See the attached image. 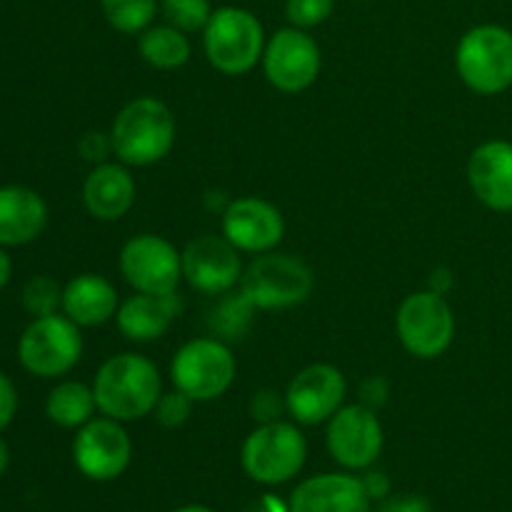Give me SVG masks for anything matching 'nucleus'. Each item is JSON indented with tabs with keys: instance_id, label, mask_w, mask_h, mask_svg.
<instances>
[{
	"instance_id": "nucleus-17",
	"label": "nucleus",
	"mask_w": 512,
	"mask_h": 512,
	"mask_svg": "<svg viewBox=\"0 0 512 512\" xmlns=\"http://www.w3.org/2000/svg\"><path fill=\"white\" fill-rule=\"evenodd\" d=\"M468 183L475 198L495 213H512V143L488 140L468 160Z\"/></svg>"
},
{
	"instance_id": "nucleus-20",
	"label": "nucleus",
	"mask_w": 512,
	"mask_h": 512,
	"mask_svg": "<svg viewBox=\"0 0 512 512\" xmlns=\"http://www.w3.org/2000/svg\"><path fill=\"white\" fill-rule=\"evenodd\" d=\"M83 203L98 220H120L135 203V180L125 165L100 163L83 185Z\"/></svg>"
},
{
	"instance_id": "nucleus-4",
	"label": "nucleus",
	"mask_w": 512,
	"mask_h": 512,
	"mask_svg": "<svg viewBox=\"0 0 512 512\" xmlns=\"http://www.w3.org/2000/svg\"><path fill=\"white\" fill-rule=\"evenodd\" d=\"M308 443L295 423H263L245 438L240 465L245 475L260 485H283L303 470Z\"/></svg>"
},
{
	"instance_id": "nucleus-12",
	"label": "nucleus",
	"mask_w": 512,
	"mask_h": 512,
	"mask_svg": "<svg viewBox=\"0 0 512 512\" xmlns=\"http://www.w3.org/2000/svg\"><path fill=\"white\" fill-rule=\"evenodd\" d=\"M383 425L375 410L345 405L328 420V453L345 470H368L383 453Z\"/></svg>"
},
{
	"instance_id": "nucleus-41",
	"label": "nucleus",
	"mask_w": 512,
	"mask_h": 512,
	"mask_svg": "<svg viewBox=\"0 0 512 512\" xmlns=\"http://www.w3.org/2000/svg\"><path fill=\"white\" fill-rule=\"evenodd\" d=\"M173 512H215V510L205 508V505H185V508H178V510H173Z\"/></svg>"
},
{
	"instance_id": "nucleus-15",
	"label": "nucleus",
	"mask_w": 512,
	"mask_h": 512,
	"mask_svg": "<svg viewBox=\"0 0 512 512\" xmlns=\"http://www.w3.org/2000/svg\"><path fill=\"white\" fill-rule=\"evenodd\" d=\"M240 250L228 238L218 235H203L185 245L180 253L183 260V278L198 293L225 295L240 285L243 278V263Z\"/></svg>"
},
{
	"instance_id": "nucleus-22",
	"label": "nucleus",
	"mask_w": 512,
	"mask_h": 512,
	"mask_svg": "<svg viewBox=\"0 0 512 512\" xmlns=\"http://www.w3.org/2000/svg\"><path fill=\"white\" fill-rule=\"evenodd\" d=\"M118 293L103 275L83 273L63 288V310L75 325L95 328L118 313Z\"/></svg>"
},
{
	"instance_id": "nucleus-6",
	"label": "nucleus",
	"mask_w": 512,
	"mask_h": 512,
	"mask_svg": "<svg viewBox=\"0 0 512 512\" xmlns=\"http://www.w3.org/2000/svg\"><path fill=\"white\" fill-rule=\"evenodd\" d=\"M313 270L285 253H260L240 278V293L258 310L293 308L313 293Z\"/></svg>"
},
{
	"instance_id": "nucleus-23",
	"label": "nucleus",
	"mask_w": 512,
	"mask_h": 512,
	"mask_svg": "<svg viewBox=\"0 0 512 512\" xmlns=\"http://www.w3.org/2000/svg\"><path fill=\"white\" fill-rule=\"evenodd\" d=\"M140 58L158 70H175L190 60V40L173 25H150L138 38Z\"/></svg>"
},
{
	"instance_id": "nucleus-25",
	"label": "nucleus",
	"mask_w": 512,
	"mask_h": 512,
	"mask_svg": "<svg viewBox=\"0 0 512 512\" xmlns=\"http://www.w3.org/2000/svg\"><path fill=\"white\" fill-rule=\"evenodd\" d=\"M253 310L255 305L240 290L238 293H233V290L225 293L220 303L210 310L208 328L213 338H220L223 343L243 340L250 330V323H253Z\"/></svg>"
},
{
	"instance_id": "nucleus-32",
	"label": "nucleus",
	"mask_w": 512,
	"mask_h": 512,
	"mask_svg": "<svg viewBox=\"0 0 512 512\" xmlns=\"http://www.w3.org/2000/svg\"><path fill=\"white\" fill-rule=\"evenodd\" d=\"M388 395H390V385L388 380L380 378V375H373V378H368L363 385H360V405H365V408L370 410L383 408Z\"/></svg>"
},
{
	"instance_id": "nucleus-8",
	"label": "nucleus",
	"mask_w": 512,
	"mask_h": 512,
	"mask_svg": "<svg viewBox=\"0 0 512 512\" xmlns=\"http://www.w3.org/2000/svg\"><path fill=\"white\" fill-rule=\"evenodd\" d=\"M78 328L80 325H75L68 315L35 318L18 343L23 368L38 378H60L70 373L83 355V338Z\"/></svg>"
},
{
	"instance_id": "nucleus-1",
	"label": "nucleus",
	"mask_w": 512,
	"mask_h": 512,
	"mask_svg": "<svg viewBox=\"0 0 512 512\" xmlns=\"http://www.w3.org/2000/svg\"><path fill=\"white\" fill-rule=\"evenodd\" d=\"M98 410L105 418L130 423L155 410L163 395L158 368L138 353H120L105 360L93 380Z\"/></svg>"
},
{
	"instance_id": "nucleus-29",
	"label": "nucleus",
	"mask_w": 512,
	"mask_h": 512,
	"mask_svg": "<svg viewBox=\"0 0 512 512\" xmlns=\"http://www.w3.org/2000/svg\"><path fill=\"white\" fill-rule=\"evenodd\" d=\"M333 8L335 0H288L285 3V15H288L293 28L308 30L325 23L333 15Z\"/></svg>"
},
{
	"instance_id": "nucleus-40",
	"label": "nucleus",
	"mask_w": 512,
	"mask_h": 512,
	"mask_svg": "<svg viewBox=\"0 0 512 512\" xmlns=\"http://www.w3.org/2000/svg\"><path fill=\"white\" fill-rule=\"evenodd\" d=\"M8 463H10L8 445H5V440L0 438V478H3V473H5V470H8Z\"/></svg>"
},
{
	"instance_id": "nucleus-2",
	"label": "nucleus",
	"mask_w": 512,
	"mask_h": 512,
	"mask_svg": "<svg viewBox=\"0 0 512 512\" xmlns=\"http://www.w3.org/2000/svg\"><path fill=\"white\" fill-rule=\"evenodd\" d=\"M113 155L123 165H153L175 145V118L158 98H135L115 115L110 128Z\"/></svg>"
},
{
	"instance_id": "nucleus-16",
	"label": "nucleus",
	"mask_w": 512,
	"mask_h": 512,
	"mask_svg": "<svg viewBox=\"0 0 512 512\" xmlns=\"http://www.w3.org/2000/svg\"><path fill=\"white\" fill-rule=\"evenodd\" d=\"M223 235L240 253H270L285 235L283 213L270 200L238 198L223 210Z\"/></svg>"
},
{
	"instance_id": "nucleus-19",
	"label": "nucleus",
	"mask_w": 512,
	"mask_h": 512,
	"mask_svg": "<svg viewBox=\"0 0 512 512\" xmlns=\"http://www.w3.org/2000/svg\"><path fill=\"white\" fill-rule=\"evenodd\" d=\"M183 310V300L175 293H135L123 300L115 313L118 330L135 343H150L163 338L170 330L173 320Z\"/></svg>"
},
{
	"instance_id": "nucleus-10",
	"label": "nucleus",
	"mask_w": 512,
	"mask_h": 512,
	"mask_svg": "<svg viewBox=\"0 0 512 512\" xmlns=\"http://www.w3.org/2000/svg\"><path fill=\"white\" fill-rule=\"evenodd\" d=\"M120 273L135 293H175L183 278L180 253L165 238L143 233L120 250Z\"/></svg>"
},
{
	"instance_id": "nucleus-27",
	"label": "nucleus",
	"mask_w": 512,
	"mask_h": 512,
	"mask_svg": "<svg viewBox=\"0 0 512 512\" xmlns=\"http://www.w3.org/2000/svg\"><path fill=\"white\" fill-rule=\"evenodd\" d=\"M160 10H163L165 23L183 30V33L205 30L210 15H213L208 0H163Z\"/></svg>"
},
{
	"instance_id": "nucleus-11",
	"label": "nucleus",
	"mask_w": 512,
	"mask_h": 512,
	"mask_svg": "<svg viewBox=\"0 0 512 512\" xmlns=\"http://www.w3.org/2000/svg\"><path fill=\"white\" fill-rule=\"evenodd\" d=\"M133 458V443L123 423L113 418H93L78 428L73 440L75 468L88 480L108 483L128 470Z\"/></svg>"
},
{
	"instance_id": "nucleus-26",
	"label": "nucleus",
	"mask_w": 512,
	"mask_h": 512,
	"mask_svg": "<svg viewBox=\"0 0 512 512\" xmlns=\"http://www.w3.org/2000/svg\"><path fill=\"white\" fill-rule=\"evenodd\" d=\"M100 8L118 33L135 35L150 28L158 13V0H100Z\"/></svg>"
},
{
	"instance_id": "nucleus-7",
	"label": "nucleus",
	"mask_w": 512,
	"mask_h": 512,
	"mask_svg": "<svg viewBox=\"0 0 512 512\" xmlns=\"http://www.w3.org/2000/svg\"><path fill=\"white\" fill-rule=\"evenodd\" d=\"M235 355L220 338H195L185 343L170 363V380L195 403L220 398L235 380Z\"/></svg>"
},
{
	"instance_id": "nucleus-30",
	"label": "nucleus",
	"mask_w": 512,
	"mask_h": 512,
	"mask_svg": "<svg viewBox=\"0 0 512 512\" xmlns=\"http://www.w3.org/2000/svg\"><path fill=\"white\" fill-rule=\"evenodd\" d=\"M193 398H188V395L183 393V390H170V393H163L160 395V400L155 403V420H158L163 428H180V425L188 423L190 413H193Z\"/></svg>"
},
{
	"instance_id": "nucleus-37",
	"label": "nucleus",
	"mask_w": 512,
	"mask_h": 512,
	"mask_svg": "<svg viewBox=\"0 0 512 512\" xmlns=\"http://www.w3.org/2000/svg\"><path fill=\"white\" fill-rule=\"evenodd\" d=\"M363 480L365 493L370 495V500H385L390 493V480L385 473H368Z\"/></svg>"
},
{
	"instance_id": "nucleus-21",
	"label": "nucleus",
	"mask_w": 512,
	"mask_h": 512,
	"mask_svg": "<svg viewBox=\"0 0 512 512\" xmlns=\"http://www.w3.org/2000/svg\"><path fill=\"white\" fill-rule=\"evenodd\" d=\"M48 223V208L35 190L20 185L0 188V245H25Z\"/></svg>"
},
{
	"instance_id": "nucleus-9",
	"label": "nucleus",
	"mask_w": 512,
	"mask_h": 512,
	"mask_svg": "<svg viewBox=\"0 0 512 512\" xmlns=\"http://www.w3.org/2000/svg\"><path fill=\"white\" fill-rule=\"evenodd\" d=\"M395 328L403 348L415 358H438L455 338V315L445 295L420 290L400 303Z\"/></svg>"
},
{
	"instance_id": "nucleus-24",
	"label": "nucleus",
	"mask_w": 512,
	"mask_h": 512,
	"mask_svg": "<svg viewBox=\"0 0 512 512\" xmlns=\"http://www.w3.org/2000/svg\"><path fill=\"white\" fill-rule=\"evenodd\" d=\"M95 408V393L93 388L83 383H75V380H65V383L55 385L48 395V403H45V413L60 428H83L85 423L93 420Z\"/></svg>"
},
{
	"instance_id": "nucleus-14",
	"label": "nucleus",
	"mask_w": 512,
	"mask_h": 512,
	"mask_svg": "<svg viewBox=\"0 0 512 512\" xmlns=\"http://www.w3.org/2000/svg\"><path fill=\"white\" fill-rule=\"evenodd\" d=\"M348 395L345 375L335 365L315 363L300 370L285 390V408L300 425L328 423Z\"/></svg>"
},
{
	"instance_id": "nucleus-28",
	"label": "nucleus",
	"mask_w": 512,
	"mask_h": 512,
	"mask_svg": "<svg viewBox=\"0 0 512 512\" xmlns=\"http://www.w3.org/2000/svg\"><path fill=\"white\" fill-rule=\"evenodd\" d=\"M23 305L35 318L55 315V310L63 308V288L53 278H48V275H38V278H33L25 285Z\"/></svg>"
},
{
	"instance_id": "nucleus-34",
	"label": "nucleus",
	"mask_w": 512,
	"mask_h": 512,
	"mask_svg": "<svg viewBox=\"0 0 512 512\" xmlns=\"http://www.w3.org/2000/svg\"><path fill=\"white\" fill-rule=\"evenodd\" d=\"M15 410H18V393H15V385L10 383L8 375L0 373V430L8 428L15 418Z\"/></svg>"
},
{
	"instance_id": "nucleus-3",
	"label": "nucleus",
	"mask_w": 512,
	"mask_h": 512,
	"mask_svg": "<svg viewBox=\"0 0 512 512\" xmlns=\"http://www.w3.org/2000/svg\"><path fill=\"white\" fill-rule=\"evenodd\" d=\"M460 80L478 95H498L512 85V30L503 25H475L455 50Z\"/></svg>"
},
{
	"instance_id": "nucleus-13",
	"label": "nucleus",
	"mask_w": 512,
	"mask_h": 512,
	"mask_svg": "<svg viewBox=\"0 0 512 512\" xmlns=\"http://www.w3.org/2000/svg\"><path fill=\"white\" fill-rule=\"evenodd\" d=\"M265 78L280 93H300L320 75V48L305 30L283 28L265 43Z\"/></svg>"
},
{
	"instance_id": "nucleus-38",
	"label": "nucleus",
	"mask_w": 512,
	"mask_h": 512,
	"mask_svg": "<svg viewBox=\"0 0 512 512\" xmlns=\"http://www.w3.org/2000/svg\"><path fill=\"white\" fill-rule=\"evenodd\" d=\"M450 288H453V275H450V270H433V275H430V290L438 295H445Z\"/></svg>"
},
{
	"instance_id": "nucleus-18",
	"label": "nucleus",
	"mask_w": 512,
	"mask_h": 512,
	"mask_svg": "<svg viewBox=\"0 0 512 512\" xmlns=\"http://www.w3.org/2000/svg\"><path fill=\"white\" fill-rule=\"evenodd\" d=\"M363 480L348 473H323L303 480L290 495V512H370Z\"/></svg>"
},
{
	"instance_id": "nucleus-31",
	"label": "nucleus",
	"mask_w": 512,
	"mask_h": 512,
	"mask_svg": "<svg viewBox=\"0 0 512 512\" xmlns=\"http://www.w3.org/2000/svg\"><path fill=\"white\" fill-rule=\"evenodd\" d=\"M285 408V398L280 400V395L275 390H260V393L253 395L250 400V415L258 420L260 425L263 423H273V420H280V413Z\"/></svg>"
},
{
	"instance_id": "nucleus-39",
	"label": "nucleus",
	"mask_w": 512,
	"mask_h": 512,
	"mask_svg": "<svg viewBox=\"0 0 512 512\" xmlns=\"http://www.w3.org/2000/svg\"><path fill=\"white\" fill-rule=\"evenodd\" d=\"M10 273H13V263H10L8 253H5V250L0 248V290H3L5 285H8Z\"/></svg>"
},
{
	"instance_id": "nucleus-36",
	"label": "nucleus",
	"mask_w": 512,
	"mask_h": 512,
	"mask_svg": "<svg viewBox=\"0 0 512 512\" xmlns=\"http://www.w3.org/2000/svg\"><path fill=\"white\" fill-rule=\"evenodd\" d=\"M240 512H290V505L285 503V500H280L278 495L265 493L258 495L255 500H250Z\"/></svg>"
},
{
	"instance_id": "nucleus-35",
	"label": "nucleus",
	"mask_w": 512,
	"mask_h": 512,
	"mask_svg": "<svg viewBox=\"0 0 512 512\" xmlns=\"http://www.w3.org/2000/svg\"><path fill=\"white\" fill-rule=\"evenodd\" d=\"M80 150H83L85 158L100 160L108 153H113V145H110V135L103 133H88L83 140H80Z\"/></svg>"
},
{
	"instance_id": "nucleus-5",
	"label": "nucleus",
	"mask_w": 512,
	"mask_h": 512,
	"mask_svg": "<svg viewBox=\"0 0 512 512\" xmlns=\"http://www.w3.org/2000/svg\"><path fill=\"white\" fill-rule=\"evenodd\" d=\"M203 33L205 55L223 75H243L263 60V25L250 10L235 5L213 10Z\"/></svg>"
},
{
	"instance_id": "nucleus-33",
	"label": "nucleus",
	"mask_w": 512,
	"mask_h": 512,
	"mask_svg": "<svg viewBox=\"0 0 512 512\" xmlns=\"http://www.w3.org/2000/svg\"><path fill=\"white\" fill-rule=\"evenodd\" d=\"M375 512H433V508L420 495H398V498L380 500Z\"/></svg>"
}]
</instances>
